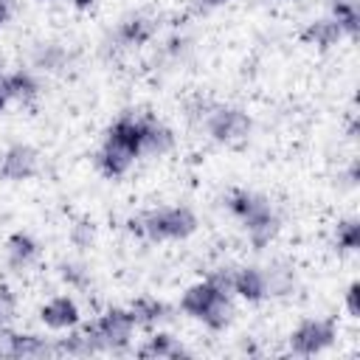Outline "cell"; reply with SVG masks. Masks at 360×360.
I'll use <instances>...</instances> for the list:
<instances>
[{"label": "cell", "instance_id": "6da1fadb", "mask_svg": "<svg viewBox=\"0 0 360 360\" xmlns=\"http://www.w3.org/2000/svg\"><path fill=\"white\" fill-rule=\"evenodd\" d=\"M225 205L236 219H242V225L248 231V239L256 250L267 248L273 242V236L278 233V217L262 194H253L248 188H233L225 197Z\"/></svg>", "mask_w": 360, "mask_h": 360}, {"label": "cell", "instance_id": "7a4b0ae2", "mask_svg": "<svg viewBox=\"0 0 360 360\" xmlns=\"http://www.w3.org/2000/svg\"><path fill=\"white\" fill-rule=\"evenodd\" d=\"M129 231L138 236H146L152 242H169V239H186L197 231V217L191 208L186 205H174V208H155L146 214L132 217Z\"/></svg>", "mask_w": 360, "mask_h": 360}, {"label": "cell", "instance_id": "3957f363", "mask_svg": "<svg viewBox=\"0 0 360 360\" xmlns=\"http://www.w3.org/2000/svg\"><path fill=\"white\" fill-rule=\"evenodd\" d=\"M135 329H138V323H135L132 312L115 307V309H107L101 318L90 321L84 326V335L90 338L96 352H121L129 343Z\"/></svg>", "mask_w": 360, "mask_h": 360}, {"label": "cell", "instance_id": "277c9868", "mask_svg": "<svg viewBox=\"0 0 360 360\" xmlns=\"http://www.w3.org/2000/svg\"><path fill=\"white\" fill-rule=\"evenodd\" d=\"M202 118H205L208 135L225 146H242L253 129L250 115L239 107H211L208 112H202Z\"/></svg>", "mask_w": 360, "mask_h": 360}, {"label": "cell", "instance_id": "5b68a950", "mask_svg": "<svg viewBox=\"0 0 360 360\" xmlns=\"http://www.w3.org/2000/svg\"><path fill=\"white\" fill-rule=\"evenodd\" d=\"M338 338V329H335V321L332 318H309V321H301L292 335H290V352L292 354H301V357H309V354H318L323 349H329Z\"/></svg>", "mask_w": 360, "mask_h": 360}, {"label": "cell", "instance_id": "8992f818", "mask_svg": "<svg viewBox=\"0 0 360 360\" xmlns=\"http://www.w3.org/2000/svg\"><path fill=\"white\" fill-rule=\"evenodd\" d=\"M39 172V155L34 146L28 143H14L3 152V160H0V177L3 180H28Z\"/></svg>", "mask_w": 360, "mask_h": 360}, {"label": "cell", "instance_id": "52a82bcc", "mask_svg": "<svg viewBox=\"0 0 360 360\" xmlns=\"http://www.w3.org/2000/svg\"><path fill=\"white\" fill-rule=\"evenodd\" d=\"M219 295H225V290H222L217 281H211V278L197 281V284H191V287L183 292V298H180V309H183L186 315H191V318L200 321V318L208 312V307H211Z\"/></svg>", "mask_w": 360, "mask_h": 360}, {"label": "cell", "instance_id": "ba28073f", "mask_svg": "<svg viewBox=\"0 0 360 360\" xmlns=\"http://www.w3.org/2000/svg\"><path fill=\"white\" fill-rule=\"evenodd\" d=\"M135 158H138V155H135L132 149H127V146H121V143L104 138L101 149L96 152V166H98L107 177H121V174H127V172L132 169Z\"/></svg>", "mask_w": 360, "mask_h": 360}, {"label": "cell", "instance_id": "9c48e42d", "mask_svg": "<svg viewBox=\"0 0 360 360\" xmlns=\"http://www.w3.org/2000/svg\"><path fill=\"white\" fill-rule=\"evenodd\" d=\"M39 321L48 329H73L79 323V307L70 295H56L39 309Z\"/></svg>", "mask_w": 360, "mask_h": 360}, {"label": "cell", "instance_id": "30bf717a", "mask_svg": "<svg viewBox=\"0 0 360 360\" xmlns=\"http://www.w3.org/2000/svg\"><path fill=\"white\" fill-rule=\"evenodd\" d=\"M174 149V132L160 124L158 118H143V141H141V155L149 158H163Z\"/></svg>", "mask_w": 360, "mask_h": 360}, {"label": "cell", "instance_id": "8fae6325", "mask_svg": "<svg viewBox=\"0 0 360 360\" xmlns=\"http://www.w3.org/2000/svg\"><path fill=\"white\" fill-rule=\"evenodd\" d=\"M231 292H236L239 298L259 304L267 298V281H264V270L259 267H239L233 270V281H231Z\"/></svg>", "mask_w": 360, "mask_h": 360}, {"label": "cell", "instance_id": "7c38bea8", "mask_svg": "<svg viewBox=\"0 0 360 360\" xmlns=\"http://www.w3.org/2000/svg\"><path fill=\"white\" fill-rule=\"evenodd\" d=\"M104 138H110V141H115V143H121V146L132 149V152L141 158L143 118H135V115H121V118H115V121L110 124V129H107V135H104Z\"/></svg>", "mask_w": 360, "mask_h": 360}, {"label": "cell", "instance_id": "4fadbf2b", "mask_svg": "<svg viewBox=\"0 0 360 360\" xmlns=\"http://www.w3.org/2000/svg\"><path fill=\"white\" fill-rule=\"evenodd\" d=\"M37 253H39V245H37L28 233H22V231H17V233H11V236L6 239V259H8V264H11L14 270L28 267V264L37 259Z\"/></svg>", "mask_w": 360, "mask_h": 360}, {"label": "cell", "instance_id": "5bb4252c", "mask_svg": "<svg viewBox=\"0 0 360 360\" xmlns=\"http://www.w3.org/2000/svg\"><path fill=\"white\" fill-rule=\"evenodd\" d=\"M340 37H343V31L338 28V22H335L332 17H329V20H315V22H309V25L301 31V42L315 45V48H321V51L338 45Z\"/></svg>", "mask_w": 360, "mask_h": 360}, {"label": "cell", "instance_id": "9a60e30c", "mask_svg": "<svg viewBox=\"0 0 360 360\" xmlns=\"http://www.w3.org/2000/svg\"><path fill=\"white\" fill-rule=\"evenodd\" d=\"M188 352L172 338V335H166V332H158V335H152L141 349H138V357H143V360H158V357H186Z\"/></svg>", "mask_w": 360, "mask_h": 360}, {"label": "cell", "instance_id": "2e32d148", "mask_svg": "<svg viewBox=\"0 0 360 360\" xmlns=\"http://www.w3.org/2000/svg\"><path fill=\"white\" fill-rule=\"evenodd\" d=\"M6 93H8V98L28 104L39 96V84L28 70H14V73H6Z\"/></svg>", "mask_w": 360, "mask_h": 360}, {"label": "cell", "instance_id": "e0dca14e", "mask_svg": "<svg viewBox=\"0 0 360 360\" xmlns=\"http://www.w3.org/2000/svg\"><path fill=\"white\" fill-rule=\"evenodd\" d=\"M332 20L343 31V37H357L360 31V11L354 0H332Z\"/></svg>", "mask_w": 360, "mask_h": 360}, {"label": "cell", "instance_id": "ac0fdd59", "mask_svg": "<svg viewBox=\"0 0 360 360\" xmlns=\"http://www.w3.org/2000/svg\"><path fill=\"white\" fill-rule=\"evenodd\" d=\"M152 31H155L152 20H146V17H129L127 22H121L118 39H121L124 45H143V42L152 37Z\"/></svg>", "mask_w": 360, "mask_h": 360}, {"label": "cell", "instance_id": "d6986e66", "mask_svg": "<svg viewBox=\"0 0 360 360\" xmlns=\"http://www.w3.org/2000/svg\"><path fill=\"white\" fill-rule=\"evenodd\" d=\"M129 312H132V318H135L138 326H152V323L163 321L169 309H166V304H160V301H155V298H138V301L129 307Z\"/></svg>", "mask_w": 360, "mask_h": 360}, {"label": "cell", "instance_id": "ffe728a7", "mask_svg": "<svg viewBox=\"0 0 360 360\" xmlns=\"http://www.w3.org/2000/svg\"><path fill=\"white\" fill-rule=\"evenodd\" d=\"M231 315H233V307H231V298H228V292L225 295H219L211 307H208V312L200 318L211 332H222L228 323H231Z\"/></svg>", "mask_w": 360, "mask_h": 360}, {"label": "cell", "instance_id": "44dd1931", "mask_svg": "<svg viewBox=\"0 0 360 360\" xmlns=\"http://www.w3.org/2000/svg\"><path fill=\"white\" fill-rule=\"evenodd\" d=\"M335 239H338V248H343V250H357V248H360V222H357V219H343V222H338Z\"/></svg>", "mask_w": 360, "mask_h": 360}, {"label": "cell", "instance_id": "7402d4cb", "mask_svg": "<svg viewBox=\"0 0 360 360\" xmlns=\"http://www.w3.org/2000/svg\"><path fill=\"white\" fill-rule=\"evenodd\" d=\"M14 312H17V298H14V292H11V287L0 284V329L11 323Z\"/></svg>", "mask_w": 360, "mask_h": 360}, {"label": "cell", "instance_id": "603a6c76", "mask_svg": "<svg viewBox=\"0 0 360 360\" xmlns=\"http://www.w3.org/2000/svg\"><path fill=\"white\" fill-rule=\"evenodd\" d=\"M62 59H65V51L56 48V45H48L42 53H37V65H42V68H48V70H56V68L62 65Z\"/></svg>", "mask_w": 360, "mask_h": 360}, {"label": "cell", "instance_id": "cb8c5ba5", "mask_svg": "<svg viewBox=\"0 0 360 360\" xmlns=\"http://www.w3.org/2000/svg\"><path fill=\"white\" fill-rule=\"evenodd\" d=\"M62 278L68 281V284H73V287H87V270L82 267V264H62Z\"/></svg>", "mask_w": 360, "mask_h": 360}, {"label": "cell", "instance_id": "d4e9b609", "mask_svg": "<svg viewBox=\"0 0 360 360\" xmlns=\"http://www.w3.org/2000/svg\"><path fill=\"white\" fill-rule=\"evenodd\" d=\"M70 239H73V245H79V248H90V242H93V222H79V225H73Z\"/></svg>", "mask_w": 360, "mask_h": 360}, {"label": "cell", "instance_id": "484cf974", "mask_svg": "<svg viewBox=\"0 0 360 360\" xmlns=\"http://www.w3.org/2000/svg\"><path fill=\"white\" fill-rule=\"evenodd\" d=\"M346 309L352 318H360V281H352L346 290Z\"/></svg>", "mask_w": 360, "mask_h": 360}, {"label": "cell", "instance_id": "4316f807", "mask_svg": "<svg viewBox=\"0 0 360 360\" xmlns=\"http://www.w3.org/2000/svg\"><path fill=\"white\" fill-rule=\"evenodd\" d=\"M8 17H11V0H0V28L8 22Z\"/></svg>", "mask_w": 360, "mask_h": 360}, {"label": "cell", "instance_id": "83f0119b", "mask_svg": "<svg viewBox=\"0 0 360 360\" xmlns=\"http://www.w3.org/2000/svg\"><path fill=\"white\" fill-rule=\"evenodd\" d=\"M6 101H8V93H6V73H0V112L6 110Z\"/></svg>", "mask_w": 360, "mask_h": 360}, {"label": "cell", "instance_id": "f1b7e54d", "mask_svg": "<svg viewBox=\"0 0 360 360\" xmlns=\"http://www.w3.org/2000/svg\"><path fill=\"white\" fill-rule=\"evenodd\" d=\"M200 3H202L205 8H217V6H225L228 0H200Z\"/></svg>", "mask_w": 360, "mask_h": 360}, {"label": "cell", "instance_id": "f546056e", "mask_svg": "<svg viewBox=\"0 0 360 360\" xmlns=\"http://www.w3.org/2000/svg\"><path fill=\"white\" fill-rule=\"evenodd\" d=\"M93 3H96V0H73V6H76V8H82V11H84V8H90Z\"/></svg>", "mask_w": 360, "mask_h": 360}]
</instances>
